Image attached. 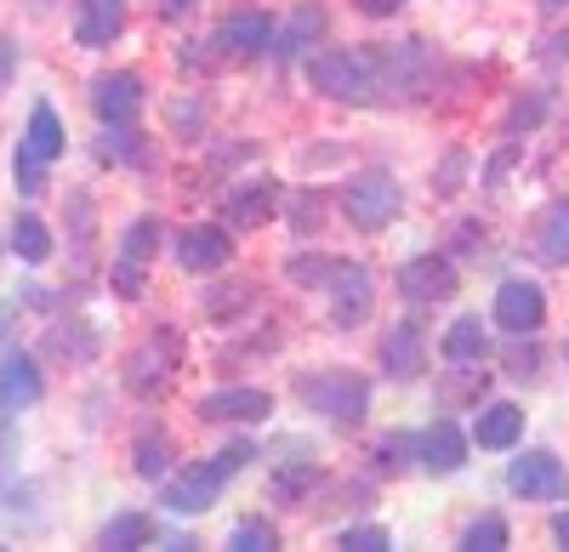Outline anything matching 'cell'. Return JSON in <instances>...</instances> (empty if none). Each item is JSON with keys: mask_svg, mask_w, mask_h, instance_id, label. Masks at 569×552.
<instances>
[{"mask_svg": "<svg viewBox=\"0 0 569 552\" xmlns=\"http://www.w3.org/2000/svg\"><path fill=\"white\" fill-rule=\"evenodd\" d=\"M12 177H18V194H40V189H46V160H34L29 149H18Z\"/></svg>", "mask_w": 569, "mask_h": 552, "instance_id": "obj_31", "label": "cell"}, {"mask_svg": "<svg viewBox=\"0 0 569 552\" xmlns=\"http://www.w3.org/2000/svg\"><path fill=\"white\" fill-rule=\"evenodd\" d=\"M319 34H325V7L302 0V7L291 12V23H284V34L273 40V52H279V58H302L308 46H319Z\"/></svg>", "mask_w": 569, "mask_h": 552, "instance_id": "obj_19", "label": "cell"}, {"mask_svg": "<svg viewBox=\"0 0 569 552\" xmlns=\"http://www.w3.org/2000/svg\"><path fill=\"white\" fill-rule=\"evenodd\" d=\"M376 308V285L359 262H330V325L337 331H353L365 325Z\"/></svg>", "mask_w": 569, "mask_h": 552, "instance_id": "obj_6", "label": "cell"}, {"mask_svg": "<svg viewBox=\"0 0 569 552\" xmlns=\"http://www.w3.org/2000/svg\"><path fill=\"white\" fill-rule=\"evenodd\" d=\"M536 251H541V262H569V200H552L547 211H541V222H536Z\"/></svg>", "mask_w": 569, "mask_h": 552, "instance_id": "obj_20", "label": "cell"}, {"mask_svg": "<svg viewBox=\"0 0 569 552\" xmlns=\"http://www.w3.org/2000/svg\"><path fill=\"white\" fill-rule=\"evenodd\" d=\"M342 211H348L353 228H365V234H382V228L405 211V189L393 182V171H359L342 189Z\"/></svg>", "mask_w": 569, "mask_h": 552, "instance_id": "obj_4", "label": "cell"}, {"mask_svg": "<svg viewBox=\"0 0 569 552\" xmlns=\"http://www.w3.org/2000/svg\"><path fill=\"white\" fill-rule=\"evenodd\" d=\"M330 262H337V257H291L284 273H291L297 285H319V280H330Z\"/></svg>", "mask_w": 569, "mask_h": 552, "instance_id": "obj_33", "label": "cell"}, {"mask_svg": "<svg viewBox=\"0 0 569 552\" xmlns=\"http://www.w3.org/2000/svg\"><path fill=\"white\" fill-rule=\"evenodd\" d=\"M485 353H490V337H485L479 319H456V325L445 331V359L450 364H479Z\"/></svg>", "mask_w": 569, "mask_h": 552, "instance_id": "obj_23", "label": "cell"}, {"mask_svg": "<svg viewBox=\"0 0 569 552\" xmlns=\"http://www.w3.org/2000/svg\"><path fill=\"white\" fill-rule=\"evenodd\" d=\"M507 541H512V530H507V519H496V513H485L479 524H467V535H461L467 552H501Z\"/></svg>", "mask_w": 569, "mask_h": 552, "instance_id": "obj_27", "label": "cell"}, {"mask_svg": "<svg viewBox=\"0 0 569 552\" xmlns=\"http://www.w3.org/2000/svg\"><path fill=\"white\" fill-rule=\"evenodd\" d=\"M12 428H7V416H0V484H7V473H12Z\"/></svg>", "mask_w": 569, "mask_h": 552, "instance_id": "obj_42", "label": "cell"}, {"mask_svg": "<svg viewBox=\"0 0 569 552\" xmlns=\"http://www.w3.org/2000/svg\"><path fill=\"white\" fill-rule=\"evenodd\" d=\"M251 444H228L222 455H211V462H194V468H182L177 479H166V490H160V508L166 513H177V519H194V513H211L217 508V495H222V484L240 473V468H251Z\"/></svg>", "mask_w": 569, "mask_h": 552, "instance_id": "obj_2", "label": "cell"}, {"mask_svg": "<svg viewBox=\"0 0 569 552\" xmlns=\"http://www.w3.org/2000/svg\"><path fill=\"white\" fill-rule=\"evenodd\" d=\"M547 7H569V0H547Z\"/></svg>", "mask_w": 569, "mask_h": 552, "instance_id": "obj_46", "label": "cell"}, {"mask_svg": "<svg viewBox=\"0 0 569 552\" xmlns=\"http://www.w3.org/2000/svg\"><path fill=\"white\" fill-rule=\"evenodd\" d=\"M154 245H160V222H154V217H137V222L126 228V240H120V262H149Z\"/></svg>", "mask_w": 569, "mask_h": 552, "instance_id": "obj_26", "label": "cell"}, {"mask_svg": "<svg viewBox=\"0 0 569 552\" xmlns=\"http://www.w3.org/2000/svg\"><path fill=\"white\" fill-rule=\"evenodd\" d=\"M547 91H536V98H518L512 103V114H507V137H518V131H536L541 120H547Z\"/></svg>", "mask_w": 569, "mask_h": 552, "instance_id": "obj_30", "label": "cell"}, {"mask_svg": "<svg viewBox=\"0 0 569 552\" xmlns=\"http://www.w3.org/2000/svg\"><path fill=\"white\" fill-rule=\"evenodd\" d=\"M291 222H297V234H313V228H319V194H302L291 205Z\"/></svg>", "mask_w": 569, "mask_h": 552, "instance_id": "obj_37", "label": "cell"}, {"mask_svg": "<svg viewBox=\"0 0 569 552\" xmlns=\"http://www.w3.org/2000/svg\"><path fill=\"white\" fill-rule=\"evenodd\" d=\"M342 546H348V552H388L393 535L376 530V524H353V530H342Z\"/></svg>", "mask_w": 569, "mask_h": 552, "instance_id": "obj_32", "label": "cell"}, {"mask_svg": "<svg viewBox=\"0 0 569 552\" xmlns=\"http://www.w3.org/2000/svg\"><path fill=\"white\" fill-rule=\"evenodd\" d=\"M467 433L456 428V422H433L427 433H416V462L427 468V473H461L467 468Z\"/></svg>", "mask_w": 569, "mask_h": 552, "instance_id": "obj_13", "label": "cell"}, {"mask_svg": "<svg viewBox=\"0 0 569 552\" xmlns=\"http://www.w3.org/2000/svg\"><path fill=\"white\" fill-rule=\"evenodd\" d=\"M541 319H547V297H541V285H530V280H507V285L496 291V325H501L507 337H536V331H541Z\"/></svg>", "mask_w": 569, "mask_h": 552, "instance_id": "obj_7", "label": "cell"}, {"mask_svg": "<svg viewBox=\"0 0 569 552\" xmlns=\"http://www.w3.org/2000/svg\"><path fill=\"white\" fill-rule=\"evenodd\" d=\"M273 217V182H251V189H240L228 200V222L233 228H262Z\"/></svg>", "mask_w": 569, "mask_h": 552, "instance_id": "obj_24", "label": "cell"}, {"mask_svg": "<svg viewBox=\"0 0 569 552\" xmlns=\"http://www.w3.org/2000/svg\"><path fill=\"white\" fill-rule=\"evenodd\" d=\"M456 285H461V273L450 257H410L399 268V291L410 302H445V297H456Z\"/></svg>", "mask_w": 569, "mask_h": 552, "instance_id": "obj_8", "label": "cell"}, {"mask_svg": "<svg viewBox=\"0 0 569 552\" xmlns=\"http://www.w3.org/2000/svg\"><path fill=\"white\" fill-rule=\"evenodd\" d=\"M228 546H233V552H273L279 535H273L268 519H240V524L228 530Z\"/></svg>", "mask_w": 569, "mask_h": 552, "instance_id": "obj_28", "label": "cell"}, {"mask_svg": "<svg viewBox=\"0 0 569 552\" xmlns=\"http://www.w3.org/2000/svg\"><path fill=\"white\" fill-rule=\"evenodd\" d=\"M512 160H518V137H512V143H507V149H501V154L485 165V182H490V189H501V177L512 171Z\"/></svg>", "mask_w": 569, "mask_h": 552, "instance_id": "obj_38", "label": "cell"}, {"mask_svg": "<svg viewBox=\"0 0 569 552\" xmlns=\"http://www.w3.org/2000/svg\"><path fill=\"white\" fill-rule=\"evenodd\" d=\"M308 80H313V91H325V98H337V103L388 98V63L376 46H330V52H319L308 63Z\"/></svg>", "mask_w": 569, "mask_h": 552, "instance_id": "obj_1", "label": "cell"}, {"mask_svg": "<svg viewBox=\"0 0 569 552\" xmlns=\"http://www.w3.org/2000/svg\"><path fill=\"white\" fill-rule=\"evenodd\" d=\"M166 468H171V439H166V433H160V439H154V433L137 439V473H142V479H160Z\"/></svg>", "mask_w": 569, "mask_h": 552, "instance_id": "obj_29", "label": "cell"}, {"mask_svg": "<svg viewBox=\"0 0 569 552\" xmlns=\"http://www.w3.org/2000/svg\"><path fill=\"white\" fill-rule=\"evenodd\" d=\"M40 393H46V382H40V364L29 359V353H7L0 359V416H23L29 404H40Z\"/></svg>", "mask_w": 569, "mask_h": 552, "instance_id": "obj_10", "label": "cell"}, {"mask_svg": "<svg viewBox=\"0 0 569 552\" xmlns=\"http://www.w3.org/2000/svg\"><path fill=\"white\" fill-rule=\"evenodd\" d=\"M268 46H273V23H268V12H257V7L228 12L222 29H217V52H228V58H262Z\"/></svg>", "mask_w": 569, "mask_h": 552, "instance_id": "obj_12", "label": "cell"}, {"mask_svg": "<svg viewBox=\"0 0 569 552\" xmlns=\"http://www.w3.org/2000/svg\"><path fill=\"white\" fill-rule=\"evenodd\" d=\"M12 74H18V46H12L7 34H0V91L12 86Z\"/></svg>", "mask_w": 569, "mask_h": 552, "instance_id": "obj_39", "label": "cell"}, {"mask_svg": "<svg viewBox=\"0 0 569 552\" xmlns=\"http://www.w3.org/2000/svg\"><path fill=\"white\" fill-rule=\"evenodd\" d=\"M91 109H98L103 126H131L137 109H142V74L120 69V74H103L91 80Z\"/></svg>", "mask_w": 569, "mask_h": 552, "instance_id": "obj_9", "label": "cell"}, {"mask_svg": "<svg viewBox=\"0 0 569 552\" xmlns=\"http://www.w3.org/2000/svg\"><path fill=\"white\" fill-rule=\"evenodd\" d=\"M188 7H194V0H160V12H166V18H182Z\"/></svg>", "mask_w": 569, "mask_h": 552, "instance_id": "obj_45", "label": "cell"}, {"mask_svg": "<svg viewBox=\"0 0 569 552\" xmlns=\"http://www.w3.org/2000/svg\"><path fill=\"white\" fill-rule=\"evenodd\" d=\"M507 371L512 377H536V348H512L507 353Z\"/></svg>", "mask_w": 569, "mask_h": 552, "instance_id": "obj_40", "label": "cell"}, {"mask_svg": "<svg viewBox=\"0 0 569 552\" xmlns=\"http://www.w3.org/2000/svg\"><path fill=\"white\" fill-rule=\"evenodd\" d=\"M12 251H18L23 262H46V257H52V234H46L40 217H18V222H12Z\"/></svg>", "mask_w": 569, "mask_h": 552, "instance_id": "obj_25", "label": "cell"}, {"mask_svg": "<svg viewBox=\"0 0 569 552\" xmlns=\"http://www.w3.org/2000/svg\"><path fill=\"white\" fill-rule=\"evenodd\" d=\"M273 416V399L262 388H217L200 399V422H268Z\"/></svg>", "mask_w": 569, "mask_h": 552, "instance_id": "obj_11", "label": "cell"}, {"mask_svg": "<svg viewBox=\"0 0 569 552\" xmlns=\"http://www.w3.org/2000/svg\"><path fill=\"white\" fill-rule=\"evenodd\" d=\"M228 257H233V240L222 234V228H188V234L177 240V262L188 273H217Z\"/></svg>", "mask_w": 569, "mask_h": 552, "instance_id": "obj_15", "label": "cell"}, {"mask_svg": "<svg viewBox=\"0 0 569 552\" xmlns=\"http://www.w3.org/2000/svg\"><path fill=\"white\" fill-rule=\"evenodd\" d=\"M461 177H467V154L456 149V154H445V165H439V177H433V189L450 200V194H461Z\"/></svg>", "mask_w": 569, "mask_h": 552, "instance_id": "obj_34", "label": "cell"}, {"mask_svg": "<svg viewBox=\"0 0 569 552\" xmlns=\"http://www.w3.org/2000/svg\"><path fill=\"white\" fill-rule=\"evenodd\" d=\"M405 450H416V439H410V433H393V439L376 444V462H382V468H399V462H405Z\"/></svg>", "mask_w": 569, "mask_h": 552, "instance_id": "obj_35", "label": "cell"}, {"mask_svg": "<svg viewBox=\"0 0 569 552\" xmlns=\"http://www.w3.org/2000/svg\"><path fill=\"white\" fill-rule=\"evenodd\" d=\"M382 371H388L393 382H410V377L421 371V331L410 325V319L388 331V342H382Z\"/></svg>", "mask_w": 569, "mask_h": 552, "instance_id": "obj_18", "label": "cell"}, {"mask_svg": "<svg viewBox=\"0 0 569 552\" xmlns=\"http://www.w3.org/2000/svg\"><path fill=\"white\" fill-rule=\"evenodd\" d=\"M507 490L525 495V501H569V468L552 450H525V455H512V468H507Z\"/></svg>", "mask_w": 569, "mask_h": 552, "instance_id": "obj_5", "label": "cell"}, {"mask_svg": "<svg viewBox=\"0 0 569 552\" xmlns=\"http://www.w3.org/2000/svg\"><path fill=\"white\" fill-rule=\"evenodd\" d=\"M518 433H525V410H518V404H485L479 422H472V439H479V450H512Z\"/></svg>", "mask_w": 569, "mask_h": 552, "instance_id": "obj_16", "label": "cell"}, {"mask_svg": "<svg viewBox=\"0 0 569 552\" xmlns=\"http://www.w3.org/2000/svg\"><path fill=\"white\" fill-rule=\"evenodd\" d=\"M114 291L120 297H142V262H114Z\"/></svg>", "mask_w": 569, "mask_h": 552, "instance_id": "obj_36", "label": "cell"}, {"mask_svg": "<svg viewBox=\"0 0 569 552\" xmlns=\"http://www.w3.org/2000/svg\"><path fill=\"white\" fill-rule=\"evenodd\" d=\"M552 541H558V546H569V513H558V519H552Z\"/></svg>", "mask_w": 569, "mask_h": 552, "instance_id": "obj_44", "label": "cell"}, {"mask_svg": "<svg viewBox=\"0 0 569 552\" xmlns=\"http://www.w3.org/2000/svg\"><path fill=\"white\" fill-rule=\"evenodd\" d=\"M149 541H154V519L149 513H114L103 524V535H98V546H109V552H137Z\"/></svg>", "mask_w": 569, "mask_h": 552, "instance_id": "obj_22", "label": "cell"}, {"mask_svg": "<svg viewBox=\"0 0 569 552\" xmlns=\"http://www.w3.org/2000/svg\"><path fill=\"white\" fill-rule=\"evenodd\" d=\"M23 149H29L34 160H46V165H52V160L69 149V131H63V120H58V109H52V103H34L29 131H23Z\"/></svg>", "mask_w": 569, "mask_h": 552, "instance_id": "obj_17", "label": "cell"}, {"mask_svg": "<svg viewBox=\"0 0 569 552\" xmlns=\"http://www.w3.org/2000/svg\"><path fill=\"white\" fill-rule=\"evenodd\" d=\"M313 484H319L313 450H308V444H291V462L273 473V495H279V501H297V495H308Z\"/></svg>", "mask_w": 569, "mask_h": 552, "instance_id": "obj_21", "label": "cell"}, {"mask_svg": "<svg viewBox=\"0 0 569 552\" xmlns=\"http://www.w3.org/2000/svg\"><path fill=\"white\" fill-rule=\"evenodd\" d=\"M297 393H302L308 410H319V416L342 422V428L365 422V410H370V382L353 377V371H319V377H302Z\"/></svg>", "mask_w": 569, "mask_h": 552, "instance_id": "obj_3", "label": "cell"}, {"mask_svg": "<svg viewBox=\"0 0 569 552\" xmlns=\"http://www.w3.org/2000/svg\"><path fill=\"white\" fill-rule=\"evenodd\" d=\"M353 7L365 18H393V12H405V0H353Z\"/></svg>", "mask_w": 569, "mask_h": 552, "instance_id": "obj_41", "label": "cell"}, {"mask_svg": "<svg viewBox=\"0 0 569 552\" xmlns=\"http://www.w3.org/2000/svg\"><path fill=\"white\" fill-rule=\"evenodd\" d=\"M547 58H552V63L569 58V34H552V40H547Z\"/></svg>", "mask_w": 569, "mask_h": 552, "instance_id": "obj_43", "label": "cell"}, {"mask_svg": "<svg viewBox=\"0 0 569 552\" xmlns=\"http://www.w3.org/2000/svg\"><path fill=\"white\" fill-rule=\"evenodd\" d=\"M120 29H126V0H80L74 7V40L86 46V52L109 46Z\"/></svg>", "mask_w": 569, "mask_h": 552, "instance_id": "obj_14", "label": "cell"}]
</instances>
